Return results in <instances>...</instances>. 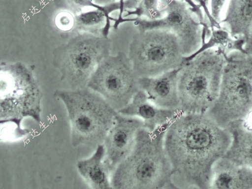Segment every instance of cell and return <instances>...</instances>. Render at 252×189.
Masks as SVG:
<instances>
[{
	"label": "cell",
	"mask_w": 252,
	"mask_h": 189,
	"mask_svg": "<svg viewBox=\"0 0 252 189\" xmlns=\"http://www.w3.org/2000/svg\"><path fill=\"white\" fill-rule=\"evenodd\" d=\"M231 143L227 128L207 114L183 113L168 125L165 148L175 175L189 186L210 189L214 165Z\"/></svg>",
	"instance_id": "6da1fadb"
},
{
	"label": "cell",
	"mask_w": 252,
	"mask_h": 189,
	"mask_svg": "<svg viewBox=\"0 0 252 189\" xmlns=\"http://www.w3.org/2000/svg\"><path fill=\"white\" fill-rule=\"evenodd\" d=\"M168 125L150 130L142 128L130 154L111 175L116 189H175L172 165L165 148Z\"/></svg>",
	"instance_id": "7a4b0ae2"
},
{
	"label": "cell",
	"mask_w": 252,
	"mask_h": 189,
	"mask_svg": "<svg viewBox=\"0 0 252 189\" xmlns=\"http://www.w3.org/2000/svg\"><path fill=\"white\" fill-rule=\"evenodd\" d=\"M54 95L67 110L72 145L96 148L103 143L119 112L102 96L88 87L60 90Z\"/></svg>",
	"instance_id": "3957f363"
},
{
	"label": "cell",
	"mask_w": 252,
	"mask_h": 189,
	"mask_svg": "<svg viewBox=\"0 0 252 189\" xmlns=\"http://www.w3.org/2000/svg\"><path fill=\"white\" fill-rule=\"evenodd\" d=\"M226 55L219 49L202 52L180 69L179 92L183 113L206 114L220 93Z\"/></svg>",
	"instance_id": "277c9868"
},
{
	"label": "cell",
	"mask_w": 252,
	"mask_h": 189,
	"mask_svg": "<svg viewBox=\"0 0 252 189\" xmlns=\"http://www.w3.org/2000/svg\"><path fill=\"white\" fill-rule=\"evenodd\" d=\"M224 128L252 114V56L233 51L225 56L218 98L206 113Z\"/></svg>",
	"instance_id": "5b68a950"
},
{
	"label": "cell",
	"mask_w": 252,
	"mask_h": 189,
	"mask_svg": "<svg viewBox=\"0 0 252 189\" xmlns=\"http://www.w3.org/2000/svg\"><path fill=\"white\" fill-rule=\"evenodd\" d=\"M112 42L109 37L76 32L53 52V65L61 80L71 90L87 87L98 64L109 56Z\"/></svg>",
	"instance_id": "8992f818"
},
{
	"label": "cell",
	"mask_w": 252,
	"mask_h": 189,
	"mask_svg": "<svg viewBox=\"0 0 252 189\" xmlns=\"http://www.w3.org/2000/svg\"><path fill=\"white\" fill-rule=\"evenodd\" d=\"M41 90L31 67L21 63H2L0 66L1 121H41Z\"/></svg>",
	"instance_id": "52a82bcc"
},
{
	"label": "cell",
	"mask_w": 252,
	"mask_h": 189,
	"mask_svg": "<svg viewBox=\"0 0 252 189\" xmlns=\"http://www.w3.org/2000/svg\"><path fill=\"white\" fill-rule=\"evenodd\" d=\"M139 78L154 77L180 68L184 63L181 42L174 33L162 29L138 31L128 54Z\"/></svg>",
	"instance_id": "ba28073f"
},
{
	"label": "cell",
	"mask_w": 252,
	"mask_h": 189,
	"mask_svg": "<svg viewBox=\"0 0 252 189\" xmlns=\"http://www.w3.org/2000/svg\"><path fill=\"white\" fill-rule=\"evenodd\" d=\"M159 9L163 13L160 19L150 20L121 18L116 19L113 28L117 30L121 24L133 22L138 31L162 29L170 31L179 39L184 56L195 53L201 46L202 40L206 37V32L204 25L190 6L180 0H160Z\"/></svg>",
	"instance_id": "9c48e42d"
},
{
	"label": "cell",
	"mask_w": 252,
	"mask_h": 189,
	"mask_svg": "<svg viewBox=\"0 0 252 189\" xmlns=\"http://www.w3.org/2000/svg\"><path fill=\"white\" fill-rule=\"evenodd\" d=\"M139 79L128 56L119 52L102 61L87 87L100 94L118 112L141 90Z\"/></svg>",
	"instance_id": "30bf717a"
},
{
	"label": "cell",
	"mask_w": 252,
	"mask_h": 189,
	"mask_svg": "<svg viewBox=\"0 0 252 189\" xmlns=\"http://www.w3.org/2000/svg\"><path fill=\"white\" fill-rule=\"evenodd\" d=\"M144 127L140 119L118 113L113 126L108 132L103 145L105 160L112 172L133 149L137 134Z\"/></svg>",
	"instance_id": "8fae6325"
},
{
	"label": "cell",
	"mask_w": 252,
	"mask_h": 189,
	"mask_svg": "<svg viewBox=\"0 0 252 189\" xmlns=\"http://www.w3.org/2000/svg\"><path fill=\"white\" fill-rule=\"evenodd\" d=\"M180 69L181 67L154 77L139 78L140 89L157 106L181 110L179 92Z\"/></svg>",
	"instance_id": "7c38bea8"
},
{
	"label": "cell",
	"mask_w": 252,
	"mask_h": 189,
	"mask_svg": "<svg viewBox=\"0 0 252 189\" xmlns=\"http://www.w3.org/2000/svg\"><path fill=\"white\" fill-rule=\"evenodd\" d=\"M118 112L140 119L143 122L144 127L152 131L164 126L169 125L182 112L157 106L148 98L145 92L139 90L130 102Z\"/></svg>",
	"instance_id": "4fadbf2b"
},
{
	"label": "cell",
	"mask_w": 252,
	"mask_h": 189,
	"mask_svg": "<svg viewBox=\"0 0 252 189\" xmlns=\"http://www.w3.org/2000/svg\"><path fill=\"white\" fill-rule=\"evenodd\" d=\"M126 10L125 4L117 1H112L102 9L93 8L78 13L75 15V28L73 33H88L107 37L111 28V21L116 20L110 15L115 11H119L118 19H121Z\"/></svg>",
	"instance_id": "5bb4252c"
},
{
	"label": "cell",
	"mask_w": 252,
	"mask_h": 189,
	"mask_svg": "<svg viewBox=\"0 0 252 189\" xmlns=\"http://www.w3.org/2000/svg\"><path fill=\"white\" fill-rule=\"evenodd\" d=\"M210 189H252V169L223 157L213 166Z\"/></svg>",
	"instance_id": "9a60e30c"
},
{
	"label": "cell",
	"mask_w": 252,
	"mask_h": 189,
	"mask_svg": "<svg viewBox=\"0 0 252 189\" xmlns=\"http://www.w3.org/2000/svg\"><path fill=\"white\" fill-rule=\"evenodd\" d=\"M105 146L101 144L91 157L76 164L79 173L92 189H113L110 179L112 171L105 160Z\"/></svg>",
	"instance_id": "2e32d148"
},
{
	"label": "cell",
	"mask_w": 252,
	"mask_h": 189,
	"mask_svg": "<svg viewBox=\"0 0 252 189\" xmlns=\"http://www.w3.org/2000/svg\"><path fill=\"white\" fill-rule=\"evenodd\" d=\"M227 129L231 135V143L224 157L252 169V125L246 121H236L229 124Z\"/></svg>",
	"instance_id": "e0dca14e"
},
{
	"label": "cell",
	"mask_w": 252,
	"mask_h": 189,
	"mask_svg": "<svg viewBox=\"0 0 252 189\" xmlns=\"http://www.w3.org/2000/svg\"><path fill=\"white\" fill-rule=\"evenodd\" d=\"M220 24L228 25L233 37L247 40L252 30V0H230Z\"/></svg>",
	"instance_id": "ac0fdd59"
},
{
	"label": "cell",
	"mask_w": 252,
	"mask_h": 189,
	"mask_svg": "<svg viewBox=\"0 0 252 189\" xmlns=\"http://www.w3.org/2000/svg\"><path fill=\"white\" fill-rule=\"evenodd\" d=\"M208 37V40H202L201 46L195 53L184 57V63L192 60L202 52L211 49H219L226 55L233 51L247 53L245 50L246 39L243 37H234L229 31L222 28L210 29Z\"/></svg>",
	"instance_id": "d6986e66"
},
{
	"label": "cell",
	"mask_w": 252,
	"mask_h": 189,
	"mask_svg": "<svg viewBox=\"0 0 252 189\" xmlns=\"http://www.w3.org/2000/svg\"><path fill=\"white\" fill-rule=\"evenodd\" d=\"M159 1L160 0H140L134 10L126 11L122 18L136 16L135 18L150 20L160 19L163 13L159 9Z\"/></svg>",
	"instance_id": "ffe728a7"
},
{
	"label": "cell",
	"mask_w": 252,
	"mask_h": 189,
	"mask_svg": "<svg viewBox=\"0 0 252 189\" xmlns=\"http://www.w3.org/2000/svg\"><path fill=\"white\" fill-rule=\"evenodd\" d=\"M54 3L61 10L69 11L74 14L83 12L87 8L102 9L104 5L101 6L94 3L93 0H53Z\"/></svg>",
	"instance_id": "44dd1931"
},
{
	"label": "cell",
	"mask_w": 252,
	"mask_h": 189,
	"mask_svg": "<svg viewBox=\"0 0 252 189\" xmlns=\"http://www.w3.org/2000/svg\"><path fill=\"white\" fill-rule=\"evenodd\" d=\"M21 121H1V139L4 140H15L26 136L29 134V130L22 127Z\"/></svg>",
	"instance_id": "7402d4cb"
},
{
	"label": "cell",
	"mask_w": 252,
	"mask_h": 189,
	"mask_svg": "<svg viewBox=\"0 0 252 189\" xmlns=\"http://www.w3.org/2000/svg\"><path fill=\"white\" fill-rule=\"evenodd\" d=\"M55 25L63 32L73 33L75 28V14L69 11L61 10L55 17Z\"/></svg>",
	"instance_id": "603a6c76"
},
{
	"label": "cell",
	"mask_w": 252,
	"mask_h": 189,
	"mask_svg": "<svg viewBox=\"0 0 252 189\" xmlns=\"http://www.w3.org/2000/svg\"><path fill=\"white\" fill-rule=\"evenodd\" d=\"M227 0H211L210 13L214 20L220 24V14Z\"/></svg>",
	"instance_id": "cb8c5ba5"
},
{
	"label": "cell",
	"mask_w": 252,
	"mask_h": 189,
	"mask_svg": "<svg viewBox=\"0 0 252 189\" xmlns=\"http://www.w3.org/2000/svg\"><path fill=\"white\" fill-rule=\"evenodd\" d=\"M180 1L184 2V3H186L190 6V8L192 9L193 13H194L195 15L197 16L198 19H199V21L201 22L204 26H209V22L208 21H207V19L205 18V16L203 14V11H202V8L199 4L195 3L193 0H180Z\"/></svg>",
	"instance_id": "d4e9b609"
},
{
	"label": "cell",
	"mask_w": 252,
	"mask_h": 189,
	"mask_svg": "<svg viewBox=\"0 0 252 189\" xmlns=\"http://www.w3.org/2000/svg\"><path fill=\"white\" fill-rule=\"evenodd\" d=\"M193 1L201 6L202 10L204 11V14L206 15V19L208 20L210 29L222 28L220 23H218V22L214 20L212 16L211 15L210 10H209L208 4L205 3L204 0H193Z\"/></svg>",
	"instance_id": "484cf974"
},
{
	"label": "cell",
	"mask_w": 252,
	"mask_h": 189,
	"mask_svg": "<svg viewBox=\"0 0 252 189\" xmlns=\"http://www.w3.org/2000/svg\"><path fill=\"white\" fill-rule=\"evenodd\" d=\"M245 50L247 54L252 56V30L246 40V43L245 45Z\"/></svg>",
	"instance_id": "4316f807"
},
{
	"label": "cell",
	"mask_w": 252,
	"mask_h": 189,
	"mask_svg": "<svg viewBox=\"0 0 252 189\" xmlns=\"http://www.w3.org/2000/svg\"><path fill=\"white\" fill-rule=\"evenodd\" d=\"M117 1H119L121 2V3L125 4L126 8V11L129 10V4H128L127 1H126V0H112V2Z\"/></svg>",
	"instance_id": "83f0119b"
},
{
	"label": "cell",
	"mask_w": 252,
	"mask_h": 189,
	"mask_svg": "<svg viewBox=\"0 0 252 189\" xmlns=\"http://www.w3.org/2000/svg\"><path fill=\"white\" fill-rule=\"evenodd\" d=\"M205 3H206L207 4H208L209 0H204Z\"/></svg>",
	"instance_id": "f1b7e54d"
}]
</instances>
